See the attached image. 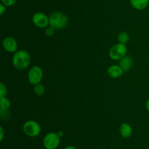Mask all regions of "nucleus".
Masks as SVG:
<instances>
[{
	"instance_id": "nucleus-1",
	"label": "nucleus",
	"mask_w": 149,
	"mask_h": 149,
	"mask_svg": "<svg viewBox=\"0 0 149 149\" xmlns=\"http://www.w3.org/2000/svg\"><path fill=\"white\" fill-rule=\"evenodd\" d=\"M31 63V56L28 51L20 50L16 51L13 57V67L17 70H26Z\"/></svg>"
},
{
	"instance_id": "nucleus-2",
	"label": "nucleus",
	"mask_w": 149,
	"mask_h": 149,
	"mask_svg": "<svg viewBox=\"0 0 149 149\" xmlns=\"http://www.w3.org/2000/svg\"><path fill=\"white\" fill-rule=\"evenodd\" d=\"M49 26L53 27L56 30H61L63 29L68 26V18L65 13L62 12L55 11L51 13L49 16Z\"/></svg>"
},
{
	"instance_id": "nucleus-3",
	"label": "nucleus",
	"mask_w": 149,
	"mask_h": 149,
	"mask_svg": "<svg viewBox=\"0 0 149 149\" xmlns=\"http://www.w3.org/2000/svg\"><path fill=\"white\" fill-rule=\"evenodd\" d=\"M127 47L125 44L116 43L113 45L109 50V57L113 61H120L127 56Z\"/></svg>"
},
{
	"instance_id": "nucleus-4",
	"label": "nucleus",
	"mask_w": 149,
	"mask_h": 149,
	"mask_svg": "<svg viewBox=\"0 0 149 149\" xmlns=\"http://www.w3.org/2000/svg\"><path fill=\"white\" fill-rule=\"evenodd\" d=\"M23 132L30 137H37L41 132V126L33 120L26 121L23 126Z\"/></svg>"
},
{
	"instance_id": "nucleus-5",
	"label": "nucleus",
	"mask_w": 149,
	"mask_h": 149,
	"mask_svg": "<svg viewBox=\"0 0 149 149\" xmlns=\"http://www.w3.org/2000/svg\"><path fill=\"white\" fill-rule=\"evenodd\" d=\"M60 143L61 137L56 132H49L43 139V145L45 149H57Z\"/></svg>"
},
{
	"instance_id": "nucleus-6",
	"label": "nucleus",
	"mask_w": 149,
	"mask_h": 149,
	"mask_svg": "<svg viewBox=\"0 0 149 149\" xmlns=\"http://www.w3.org/2000/svg\"><path fill=\"white\" fill-rule=\"evenodd\" d=\"M43 77V71L39 66H33L29 70L28 73V80L31 85L38 84L41 83Z\"/></svg>"
},
{
	"instance_id": "nucleus-7",
	"label": "nucleus",
	"mask_w": 149,
	"mask_h": 149,
	"mask_svg": "<svg viewBox=\"0 0 149 149\" xmlns=\"http://www.w3.org/2000/svg\"><path fill=\"white\" fill-rule=\"evenodd\" d=\"M32 22L38 28L46 29L49 26V19L46 14L41 12H38L32 16Z\"/></svg>"
},
{
	"instance_id": "nucleus-8",
	"label": "nucleus",
	"mask_w": 149,
	"mask_h": 149,
	"mask_svg": "<svg viewBox=\"0 0 149 149\" xmlns=\"http://www.w3.org/2000/svg\"><path fill=\"white\" fill-rule=\"evenodd\" d=\"M4 49L8 53H15L17 51V42L13 37H7L4 38L2 42Z\"/></svg>"
},
{
	"instance_id": "nucleus-9",
	"label": "nucleus",
	"mask_w": 149,
	"mask_h": 149,
	"mask_svg": "<svg viewBox=\"0 0 149 149\" xmlns=\"http://www.w3.org/2000/svg\"><path fill=\"white\" fill-rule=\"evenodd\" d=\"M107 73L111 78H119L123 74L124 71L119 65H111L108 68Z\"/></svg>"
},
{
	"instance_id": "nucleus-10",
	"label": "nucleus",
	"mask_w": 149,
	"mask_h": 149,
	"mask_svg": "<svg viewBox=\"0 0 149 149\" xmlns=\"http://www.w3.org/2000/svg\"><path fill=\"white\" fill-rule=\"evenodd\" d=\"M120 135L124 138H129L132 134V128L127 123H122L119 127Z\"/></svg>"
},
{
	"instance_id": "nucleus-11",
	"label": "nucleus",
	"mask_w": 149,
	"mask_h": 149,
	"mask_svg": "<svg viewBox=\"0 0 149 149\" xmlns=\"http://www.w3.org/2000/svg\"><path fill=\"white\" fill-rule=\"evenodd\" d=\"M119 65L122 69L124 72H127L132 68V65H133V59L130 56H125L119 61Z\"/></svg>"
},
{
	"instance_id": "nucleus-12",
	"label": "nucleus",
	"mask_w": 149,
	"mask_h": 149,
	"mask_svg": "<svg viewBox=\"0 0 149 149\" xmlns=\"http://www.w3.org/2000/svg\"><path fill=\"white\" fill-rule=\"evenodd\" d=\"M132 7L138 10H143L148 7L149 0H130Z\"/></svg>"
},
{
	"instance_id": "nucleus-13",
	"label": "nucleus",
	"mask_w": 149,
	"mask_h": 149,
	"mask_svg": "<svg viewBox=\"0 0 149 149\" xmlns=\"http://www.w3.org/2000/svg\"><path fill=\"white\" fill-rule=\"evenodd\" d=\"M117 40L119 43L125 44L126 45L130 40V35L127 32H119L117 36Z\"/></svg>"
},
{
	"instance_id": "nucleus-14",
	"label": "nucleus",
	"mask_w": 149,
	"mask_h": 149,
	"mask_svg": "<svg viewBox=\"0 0 149 149\" xmlns=\"http://www.w3.org/2000/svg\"><path fill=\"white\" fill-rule=\"evenodd\" d=\"M10 99H7V97H2L0 98V110H8L9 108H10Z\"/></svg>"
},
{
	"instance_id": "nucleus-15",
	"label": "nucleus",
	"mask_w": 149,
	"mask_h": 149,
	"mask_svg": "<svg viewBox=\"0 0 149 149\" xmlns=\"http://www.w3.org/2000/svg\"><path fill=\"white\" fill-rule=\"evenodd\" d=\"M33 90H34L35 93L39 95V96H42V95H43L45 92V86H44V85L42 84L41 83L35 85L34 88H33Z\"/></svg>"
},
{
	"instance_id": "nucleus-16",
	"label": "nucleus",
	"mask_w": 149,
	"mask_h": 149,
	"mask_svg": "<svg viewBox=\"0 0 149 149\" xmlns=\"http://www.w3.org/2000/svg\"><path fill=\"white\" fill-rule=\"evenodd\" d=\"M7 93V89L3 83H0V98L5 97Z\"/></svg>"
},
{
	"instance_id": "nucleus-17",
	"label": "nucleus",
	"mask_w": 149,
	"mask_h": 149,
	"mask_svg": "<svg viewBox=\"0 0 149 149\" xmlns=\"http://www.w3.org/2000/svg\"><path fill=\"white\" fill-rule=\"evenodd\" d=\"M55 29L50 26H47V27L45 29V34L48 37L52 36V35L55 34Z\"/></svg>"
},
{
	"instance_id": "nucleus-18",
	"label": "nucleus",
	"mask_w": 149,
	"mask_h": 149,
	"mask_svg": "<svg viewBox=\"0 0 149 149\" xmlns=\"http://www.w3.org/2000/svg\"><path fill=\"white\" fill-rule=\"evenodd\" d=\"M1 3L6 6V7H11V6L14 5L17 0H1Z\"/></svg>"
},
{
	"instance_id": "nucleus-19",
	"label": "nucleus",
	"mask_w": 149,
	"mask_h": 149,
	"mask_svg": "<svg viewBox=\"0 0 149 149\" xmlns=\"http://www.w3.org/2000/svg\"><path fill=\"white\" fill-rule=\"evenodd\" d=\"M6 9H7V7L1 3V4H0V15H4V13L6 12Z\"/></svg>"
},
{
	"instance_id": "nucleus-20",
	"label": "nucleus",
	"mask_w": 149,
	"mask_h": 149,
	"mask_svg": "<svg viewBox=\"0 0 149 149\" xmlns=\"http://www.w3.org/2000/svg\"><path fill=\"white\" fill-rule=\"evenodd\" d=\"M4 137V131L2 127H0V141L2 142Z\"/></svg>"
},
{
	"instance_id": "nucleus-21",
	"label": "nucleus",
	"mask_w": 149,
	"mask_h": 149,
	"mask_svg": "<svg viewBox=\"0 0 149 149\" xmlns=\"http://www.w3.org/2000/svg\"><path fill=\"white\" fill-rule=\"evenodd\" d=\"M63 149H77V148L74 145H68L66 146V147L64 148Z\"/></svg>"
},
{
	"instance_id": "nucleus-22",
	"label": "nucleus",
	"mask_w": 149,
	"mask_h": 149,
	"mask_svg": "<svg viewBox=\"0 0 149 149\" xmlns=\"http://www.w3.org/2000/svg\"><path fill=\"white\" fill-rule=\"evenodd\" d=\"M146 108L147 110L149 112V98L147 99L146 102Z\"/></svg>"
},
{
	"instance_id": "nucleus-23",
	"label": "nucleus",
	"mask_w": 149,
	"mask_h": 149,
	"mask_svg": "<svg viewBox=\"0 0 149 149\" xmlns=\"http://www.w3.org/2000/svg\"><path fill=\"white\" fill-rule=\"evenodd\" d=\"M58 135H59V137H61V138L64 136V133H63V131H59L58 132Z\"/></svg>"
},
{
	"instance_id": "nucleus-24",
	"label": "nucleus",
	"mask_w": 149,
	"mask_h": 149,
	"mask_svg": "<svg viewBox=\"0 0 149 149\" xmlns=\"http://www.w3.org/2000/svg\"><path fill=\"white\" fill-rule=\"evenodd\" d=\"M102 149H107V148H102Z\"/></svg>"
},
{
	"instance_id": "nucleus-25",
	"label": "nucleus",
	"mask_w": 149,
	"mask_h": 149,
	"mask_svg": "<svg viewBox=\"0 0 149 149\" xmlns=\"http://www.w3.org/2000/svg\"><path fill=\"white\" fill-rule=\"evenodd\" d=\"M88 149H92V148H88Z\"/></svg>"
}]
</instances>
